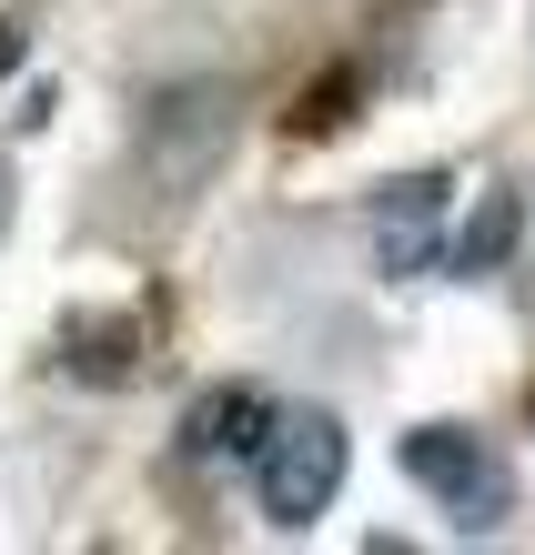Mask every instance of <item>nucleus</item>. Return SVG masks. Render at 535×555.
<instances>
[{
    "instance_id": "nucleus-1",
    "label": "nucleus",
    "mask_w": 535,
    "mask_h": 555,
    "mask_svg": "<svg viewBox=\"0 0 535 555\" xmlns=\"http://www.w3.org/2000/svg\"><path fill=\"white\" fill-rule=\"evenodd\" d=\"M344 465H354V435L333 414H273V435L253 454V505L263 526H314V515L344 495Z\"/></svg>"
},
{
    "instance_id": "nucleus-2",
    "label": "nucleus",
    "mask_w": 535,
    "mask_h": 555,
    "mask_svg": "<svg viewBox=\"0 0 535 555\" xmlns=\"http://www.w3.org/2000/svg\"><path fill=\"white\" fill-rule=\"evenodd\" d=\"M394 454H405V475L455 515L464 535H485V526H506V515H515V475H506V454H495L485 435H464V424H415Z\"/></svg>"
},
{
    "instance_id": "nucleus-3",
    "label": "nucleus",
    "mask_w": 535,
    "mask_h": 555,
    "mask_svg": "<svg viewBox=\"0 0 535 555\" xmlns=\"http://www.w3.org/2000/svg\"><path fill=\"white\" fill-rule=\"evenodd\" d=\"M263 435H273V404H263V384H213V395L182 414V454H203V465H253Z\"/></svg>"
},
{
    "instance_id": "nucleus-4",
    "label": "nucleus",
    "mask_w": 535,
    "mask_h": 555,
    "mask_svg": "<svg viewBox=\"0 0 535 555\" xmlns=\"http://www.w3.org/2000/svg\"><path fill=\"white\" fill-rule=\"evenodd\" d=\"M434 212H445V172H405L374 192V263L384 273H424L434 263Z\"/></svg>"
},
{
    "instance_id": "nucleus-5",
    "label": "nucleus",
    "mask_w": 535,
    "mask_h": 555,
    "mask_svg": "<svg viewBox=\"0 0 535 555\" xmlns=\"http://www.w3.org/2000/svg\"><path fill=\"white\" fill-rule=\"evenodd\" d=\"M525 233V212H515V192H475V212L455 222V243H445V263L475 283V273H506V253Z\"/></svg>"
},
{
    "instance_id": "nucleus-6",
    "label": "nucleus",
    "mask_w": 535,
    "mask_h": 555,
    "mask_svg": "<svg viewBox=\"0 0 535 555\" xmlns=\"http://www.w3.org/2000/svg\"><path fill=\"white\" fill-rule=\"evenodd\" d=\"M11 61H21V30H0V72H11Z\"/></svg>"
},
{
    "instance_id": "nucleus-7",
    "label": "nucleus",
    "mask_w": 535,
    "mask_h": 555,
    "mask_svg": "<svg viewBox=\"0 0 535 555\" xmlns=\"http://www.w3.org/2000/svg\"><path fill=\"white\" fill-rule=\"evenodd\" d=\"M0 233H11V182H0Z\"/></svg>"
}]
</instances>
